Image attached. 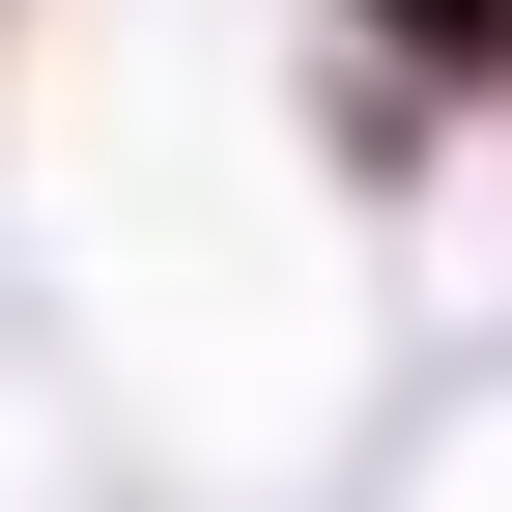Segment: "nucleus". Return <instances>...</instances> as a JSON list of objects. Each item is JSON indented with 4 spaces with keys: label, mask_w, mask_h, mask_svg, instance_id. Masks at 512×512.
<instances>
[{
    "label": "nucleus",
    "mask_w": 512,
    "mask_h": 512,
    "mask_svg": "<svg viewBox=\"0 0 512 512\" xmlns=\"http://www.w3.org/2000/svg\"><path fill=\"white\" fill-rule=\"evenodd\" d=\"M370 29H399V57H512V0H370Z\"/></svg>",
    "instance_id": "obj_1"
}]
</instances>
